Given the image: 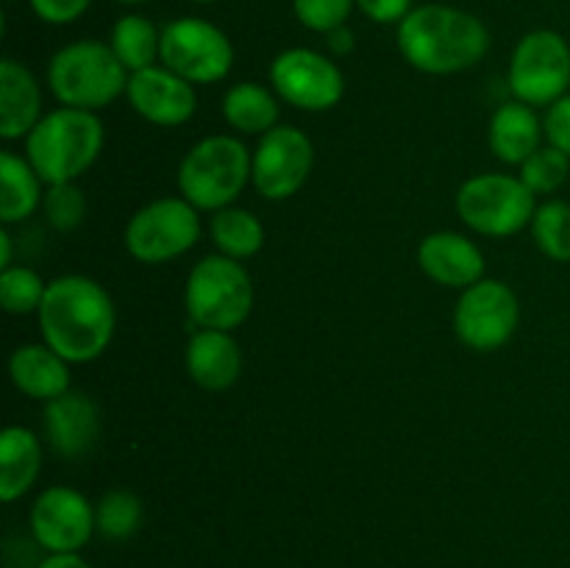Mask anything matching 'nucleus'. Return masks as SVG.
<instances>
[{"mask_svg": "<svg viewBox=\"0 0 570 568\" xmlns=\"http://www.w3.org/2000/svg\"><path fill=\"white\" fill-rule=\"evenodd\" d=\"M42 340L67 362H92L115 337L117 312L111 295L95 278L59 276L48 284L37 312Z\"/></svg>", "mask_w": 570, "mask_h": 568, "instance_id": "f257e3e1", "label": "nucleus"}, {"mask_svg": "<svg viewBox=\"0 0 570 568\" xmlns=\"http://www.w3.org/2000/svg\"><path fill=\"white\" fill-rule=\"evenodd\" d=\"M399 50L415 70L451 76L484 59L490 50V31L471 11L426 3L399 22Z\"/></svg>", "mask_w": 570, "mask_h": 568, "instance_id": "f03ea898", "label": "nucleus"}, {"mask_svg": "<svg viewBox=\"0 0 570 568\" xmlns=\"http://www.w3.org/2000/svg\"><path fill=\"white\" fill-rule=\"evenodd\" d=\"M104 150V123L95 111L61 109L48 111L26 137V159L45 184H67L95 165Z\"/></svg>", "mask_w": 570, "mask_h": 568, "instance_id": "7ed1b4c3", "label": "nucleus"}, {"mask_svg": "<svg viewBox=\"0 0 570 568\" xmlns=\"http://www.w3.org/2000/svg\"><path fill=\"white\" fill-rule=\"evenodd\" d=\"M131 72L122 67L109 42L78 39L65 45L48 65V87L61 106L98 111L120 98Z\"/></svg>", "mask_w": 570, "mask_h": 568, "instance_id": "20e7f679", "label": "nucleus"}, {"mask_svg": "<svg viewBox=\"0 0 570 568\" xmlns=\"http://www.w3.org/2000/svg\"><path fill=\"white\" fill-rule=\"evenodd\" d=\"M250 161L254 156L237 137L215 134V137L200 139L184 154L178 165V193L195 209H226L250 182Z\"/></svg>", "mask_w": 570, "mask_h": 568, "instance_id": "39448f33", "label": "nucleus"}, {"mask_svg": "<svg viewBox=\"0 0 570 568\" xmlns=\"http://www.w3.org/2000/svg\"><path fill=\"white\" fill-rule=\"evenodd\" d=\"M184 304L200 329L232 332L254 310V284L245 265L232 256H206L189 271Z\"/></svg>", "mask_w": 570, "mask_h": 568, "instance_id": "423d86ee", "label": "nucleus"}, {"mask_svg": "<svg viewBox=\"0 0 570 568\" xmlns=\"http://www.w3.org/2000/svg\"><path fill=\"white\" fill-rule=\"evenodd\" d=\"M538 212L534 193L523 178L482 173L468 178L456 193V215L468 228L488 237H510L529 226Z\"/></svg>", "mask_w": 570, "mask_h": 568, "instance_id": "0eeeda50", "label": "nucleus"}, {"mask_svg": "<svg viewBox=\"0 0 570 568\" xmlns=\"http://www.w3.org/2000/svg\"><path fill=\"white\" fill-rule=\"evenodd\" d=\"M159 61L189 84H215L232 72V39L209 20L178 17L161 28Z\"/></svg>", "mask_w": 570, "mask_h": 568, "instance_id": "6e6552de", "label": "nucleus"}, {"mask_svg": "<svg viewBox=\"0 0 570 568\" xmlns=\"http://www.w3.org/2000/svg\"><path fill=\"white\" fill-rule=\"evenodd\" d=\"M200 237V217L189 200L159 198L134 212L126 223L128 254L145 265H161L187 254Z\"/></svg>", "mask_w": 570, "mask_h": 568, "instance_id": "1a4fd4ad", "label": "nucleus"}, {"mask_svg": "<svg viewBox=\"0 0 570 568\" xmlns=\"http://www.w3.org/2000/svg\"><path fill=\"white\" fill-rule=\"evenodd\" d=\"M570 87V45L549 28L529 31L512 50L510 89L529 106H551Z\"/></svg>", "mask_w": 570, "mask_h": 568, "instance_id": "9d476101", "label": "nucleus"}, {"mask_svg": "<svg viewBox=\"0 0 570 568\" xmlns=\"http://www.w3.org/2000/svg\"><path fill=\"white\" fill-rule=\"evenodd\" d=\"M521 306L512 287L499 278H482L462 290L454 310L456 337L473 351H495L515 334Z\"/></svg>", "mask_w": 570, "mask_h": 568, "instance_id": "9b49d317", "label": "nucleus"}, {"mask_svg": "<svg viewBox=\"0 0 570 568\" xmlns=\"http://www.w3.org/2000/svg\"><path fill=\"white\" fill-rule=\"evenodd\" d=\"M271 84L282 100L301 111H328L345 92V78L334 59L309 48H289L273 59Z\"/></svg>", "mask_w": 570, "mask_h": 568, "instance_id": "f8f14e48", "label": "nucleus"}, {"mask_svg": "<svg viewBox=\"0 0 570 568\" xmlns=\"http://www.w3.org/2000/svg\"><path fill=\"white\" fill-rule=\"evenodd\" d=\"M315 165L312 139L301 128L276 126L262 134L250 161V182L267 200H287L309 182Z\"/></svg>", "mask_w": 570, "mask_h": 568, "instance_id": "ddd939ff", "label": "nucleus"}, {"mask_svg": "<svg viewBox=\"0 0 570 568\" xmlns=\"http://www.w3.org/2000/svg\"><path fill=\"white\" fill-rule=\"evenodd\" d=\"M95 507L67 484L42 490L31 507V535L48 551H78L95 532Z\"/></svg>", "mask_w": 570, "mask_h": 568, "instance_id": "4468645a", "label": "nucleus"}, {"mask_svg": "<svg viewBox=\"0 0 570 568\" xmlns=\"http://www.w3.org/2000/svg\"><path fill=\"white\" fill-rule=\"evenodd\" d=\"M126 95L134 111L148 123H154V126H184L198 109L195 84L184 81L181 76L167 70L165 65L131 72Z\"/></svg>", "mask_w": 570, "mask_h": 568, "instance_id": "2eb2a0df", "label": "nucleus"}, {"mask_svg": "<svg viewBox=\"0 0 570 568\" xmlns=\"http://www.w3.org/2000/svg\"><path fill=\"white\" fill-rule=\"evenodd\" d=\"M45 434L56 454L81 457L98 443L100 410L87 393L67 390L59 399L45 401Z\"/></svg>", "mask_w": 570, "mask_h": 568, "instance_id": "dca6fc26", "label": "nucleus"}, {"mask_svg": "<svg viewBox=\"0 0 570 568\" xmlns=\"http://www.w3.org/2000/svg\"><path fill=\"white\" fill-rule=\"evenodd\" d=\"M417 265L445 287H471L484 278V254L473 239L456 232H434L417 248Z\"/></svg>", "mask_w": 570, "mask_h": 568, "instance_id": "f3484780", "label": "nucleus"}, {"mask_svg": "<svg viewBox=\"0 0 570 568\" xmlns=\"http://www.w3.org/2000/svg\"><path fill=\"white\" fill-rule=\"evenodd\" d=\"M187 373L198 388L209 390V393L228 390L243 373L239 343L220 329H200L189 337Z\"/></svg>", "mask_w": 570, "mask_h": 568, "instance_id": "a211bd4d", "label": "nucleus"}, {"mask_svg": "<svg viewBox=\"0 0 570 568\" xmlns=\"http://www.w3.org/2000/svg\"><path fill=\"white\" fill-rule=\"evenodd\" d=\"M42 89L33 72L14 59L0 61V137L22 139L42 120Z\"/></svg>", "mask_w": 570, "mask_h": 568, "instance_id": "6ab92c4d", "label": "nucleus"}, {"mask_svg": "<svg viewBox=\"0 0 570 568\" xmlns=\"http://www.w3.org/2000/svg\"><path fill=\"white\" fill-rule=\"evenodd\" d=\"M9 376L28 399L50 401L70 390V362L48 343L20 345L9 360Z\"/></svg>", "mask_w": 570, "mask_h": 568, "instance_id": "aec40b11", "label": "nucleus"}, {"mask_svg": "<svg viewBox=\"0 0 570 568\" xmlns=\"http://www.w3.org/2000/svg\"><path fill=\"white\" fill-rule=\"evenodd\" d=\"M488 137L490 148L501 161L523 165L540 148L543 126H540V117L534 115V106L523 104V100H510L495 109Z\"/></svg>", "mask_w": 570, "mask_h": 568, "instance_id": "412c9836", "label": "nucleus"}, {"mask_svg": "<svg viewBox=\"0 0 570 568\" xmlns=\"http://www.w3.org/2000/svg\"><path fill=\"white\" fill-rule=\"evenodd\" d=\"M42 471V443L26 427H9L0 434V499L26 496Z\"/></svg>", "mask_w": 570, "mask_h": 568, "instance_id": "4be33fe9", "label": "nucleus"}, {"mask_svg": "<svg viewBox=\"0 0 570 568\" xmlns=\"http://www.w3.org/2000/svg\"><path fill=\"white\" fill-rule=\"evenodd\" d=\"M42 184L26 156L3 150L0 154V221L11 226L31 217L45 198Z\"/></svg>", "mask_w": 570, "mask_h": 568, "instance_id": "5701e85b", "label": "nucleus"}, {"mask_svg": "<svg viewBox=\"0 0 570 568\" xmlns=\"http://www.w3.org/2000/svg\"><path fill=\"white\" fill-rule=\"evenodd\" d=\"M223 117L239 134H267L278 123V100L256 81L237 84L223 98Z\"/></svg>", "mask_w": 570, "mask_h": 568, "instance_id": "b1692460", "label": "nucleus"}, {"mask_svg": "<svg viewBox=\"0 0 570 568\" xmlns=\"http://www.w3.org/2000/svg\"><path fill=\"white\" fill-rule=\"evenodd\" d=\"M111 50L128 72L148 70L161 50V31L142 14H126L115 22L109 37Z\"/></svg>", "mask_w": 570, "mask_h": 568, "instance_id": "393cba45", "label": "nucleus"}, {"mask_svg": "<svg viewBox=\"0 0 570 568\" xmlns=\"http://www.w3.org/2000/svg\"><path fill=\"white\" fill-rule=\"evenodd\" d=\"M209 232L217 251L223 256H232V259H248V256L259 254L262 245H265V226L248 209L226 206V209L215 212V217L209 223Z\"/></svg>", "mask_w": 570, "mask_h": 568, "instance_id": "a878e982", "label": "nucleus"}, {"mask_svg": "<svg viewBox=\"0 0 570 568\" xmlns=\"http://www.w3.org/2000/svg\"><path fill=\"white\" fill-rule=\"evenodd\" d=\"M142 523V501L131 490H109L95 505V527L106 540H128Z\"/></svg>", "mask_w": 570, "mask_h": 568, "instance_id": "bb28decb", "label": "nucleus"}, {"mask_svg": "<svg viewBox=\"0 0 570 568\" xmlns=\"http://www.w3.org/2000/svg\"><path fill=\"white\" fill-rule=\"evenodd\" d=\"M532 237L549 259L570 262V204L546 200L532 217Z\"/></svg>", "mask_w": 570, "mask_h": 568, "instance_id": "cd10ccee", "label": "nucleus"}, {"mask_svg": "<svg viewBox=\"0 0 570 568\" xmlns=\"http://www.w3.org/2000/svg\"><path fill=\"white\" fill-rule=\"evenodd\" d=\"M48 284L37 271L22 265H11L0 273V304L9 315H31L42 306Z\"/></svg>", "mask_w": 570, "mask_h": 568, "instance_id": "c85d7f7f", "label": "nucleus"}, {"mask_svg": "<svg viewBox=\"0 0 570 568\" xmlns=\"http://www.w3.org/2000/svg\"><path fill=\"white\" fill-rule=\"evenodd\" d=\"M570 173V156L557 150L554 145L549 148H538L527 161L521 165V178L534 195H549L566 184Z\"/></svg>", "mask_w": 570, "mask_h": 568, "instance_id": "c756f323", "label": "nucleus"}, {"mask_svg": "<svg viewBox=\"0 0 570 568\" xmlns=\"http://www.w3.org/2000/svg\"><path fill=\"white\" fill-rule=\"evenodd\" d=\"M45 217L59 232H72L87 217V195L76 182L67 184H48V193L42 198Z\"/></svg>", "mask_w": 570, "mask_h": 568, "instance_id": "7c9ffc66", "label": "nucleus"}, {"mask_svg": "<svg viewBox=\"0 0 570 568\" xmlns=\"http://www.w3.org/2000/svg\"><path fill=\"white\" fill-rule=\"evenodd\" d=\"M354 6L356 0H293V11L301 26L317 33H328L345 26Z\"/></svg>", "mask_w": 570, "mask_h": 568, "instance_id": "2f4dec72", "label": "nucleus"}, {"mask_svg": "<svg viewBox=\"0 0 570 568\" xmlns=\"http://www.w3.org/2000/svg\"><path fill=\"white\" fill-rule=\"evenodd\" d=\"M28 3L42 22L67 26V22H76L92 6V0H28Z\"/></svg>", "mask_w": 570, "mask_h": 568, "instance_id": "473e14b6", "label": "nucleus"}, {"mask_svg": "<svg viewBox=\"0 0 570 568\" xmlns=\"http://www.w3.org/2000/svg\"><path fill=\"white\" fill-rule=\"evenodd\" d=\"M543 128H546V137H549V145H554L557 150H562V154L570 156V95L549 106V115H546Z\"/></svg>", "mask_w": 570, "mask_h": 568, "instance_id": "72a5a7b5", "label": "nucleus"}, {"mask_svg": "<svg viewBox=\"0 0 570 568\" xmlns=\"http://www.w3.org/2000/svg\"><path fill=\"white\" fill-rule=\"evenodd\" d=\"M356 9L373 22L382 26H399L406 14L412 11V0H356Z\"/></svg>", "mask_w": 570, "mask_h": 568, "instance_id": "f704fd0d", "label": "nucleus"}, {"mask_svg": "<svg viewBox=\"0 0 570 568\" xmlns=\"http://www.w3.org/2000/svg\"><path fill=\"white\" fill-rule=\"evenodd\" d=\"M37 568H89V562L78 551H50Z\"/></svg>", "mask_w": 570, "mask_h": 568, "instance_id": "c9c22d12", "label": "nucleus"}, {"mask_svg": "<svg viewBox=\"0 0 570 568\" xmlns=\"http://www.w3.org/2000/svg\"><path fill=\"white\" fill-rule=\"evenodd\" d=\"M326 45L334 56H348L351 50H354L356 39H354V33H351L348 26H340V28H334V31L326 33Z\"/></svg>", "mask_w": 570, "mask_h": 568, "instance_id": "e433bc0d", "label": "nucleus"}, {"mask_svg": "<svg viewBox=\"0 0 570 568\" xmlns=\"http://www.w3.org/2000/svg\"><path fill=\"white\" fill-rule=\"evenodd\" d=\"M0 267H11V234L6 232H0Z\"/></svg>", "mask_w": 570, "mask_h": 568, "instance_id": "4c0bfd02", "label": "nucleus"}, {"mask_svg": "<svg viewBox=\"0 0 570 568\" xmlns=\"http://www.w3.org/2000/svg\"><path fill=\"white\" fill-rule=\"evenodd\" d=\"M117 3H122V6H139V3H148V0H117Z\"/></svg>", "mask_w": 570, "mask_h": 568, "instance_id": "58836bf2", "label": "nucleus"}, {"mask_svg": "<svg viewBox=\"0 0 570 568\" xmlns=\"http://www.w3.org/2000/svg\"><path fill=\"white\" fill-rule=\"evenodd\" d=\"M189 3H200V6H209V3H217V0H189Z\"/></svg>", "mask_w": 570, "mask_h": 568, "instance_id": "ea45409f", "label": "nucleus"}]
</instances>
